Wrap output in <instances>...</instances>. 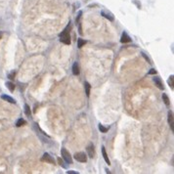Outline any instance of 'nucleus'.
<instances>
[{
	"mask_svg": "<svg viewBox=\"0 0 174 174\" xmlns=\"http://www.w3.org/2000/svg\"><path fill=\"white\" fill-rule=\"evenodd\" d=\"M167 83H168V85L171 87V89H173V84H174V76H173V74H171L170 77L168 78Z\"/></svg>",
	"mask_w": 174,
	"mask_h": 174,
	"instance_id": "a211bd4d",
	"label": "nucleus"
},
{
	"mask_svg": "<svg viewBox=\"0 0 174 174\" xmlns=\"http://www.w3.org/2000/svg\"><path fill=\"white\" fill-rule=\"evenodd\" d=\"M41 161H45V162H48L50 164H55V161H54V159L49 155L48 153H44L42 158H41Z\"/></svg>",
	"mask_w": 174,
	"mask_h": 174,
	"instance_id": "20e7f679",
	"label": "nucleus"
},
{
	"mask_svg": "<svg viewBox=\"0 0 174 174\" xmlns=\"http://www.w3.org/2000/svg\"><path fill=\"white\" fill-rule=\"evenodd\" d=\"M74 159L79 161V162H86L87 161V155L83 152L76 153L74 154Z\"/></svg>",
	"mask_w": 174,
	"mask_h": 174,
	"instance_id": "7ed1b4c3",
	"label": "nucleus"
},
{
	"mask_svg": "<svg viewBox=\"0 0 174 174\" xmlns=\"http://www.w3.org/2000/svg\"><path fill=\"white\" fill-rule=\"evenodd\" d=\"M154 82H155V85H157V87L160 90H163L164 89V86H163V83L161 81V79L159 77H154Z\"/></svg>",
	"mask_w": 174,
	"mask_h": 174,
	"instance_id": "423d86ee",
	"label": "nucleus"
},
{
	"mask_svg": "<svg viewBox=\"0 0 174 174\" xmlns=\"http://www.w3.org/2000/svg\"><path fill=\"white\" fill-rule=\"evenodd\" d=\"M86 150H87V155H88V157H89V158H91V159H92V158H94V157H95V154H96V153H95V148H94V146H93V145H91V144H90V145L86 148Z\"/></svg>",
	"mask_w": 174,
	"mask_h": 174,
	"instance_id": "39448f33",
	"label": "nucleus"
},
{
	"mask_svg": "<svg viewBox=\"0 0 174 174\" xmlns=\"http://www.w3.org/2000/svg\"><path fill=\"white\" fill-rule=\"evenodd\" d=\"M68 174H78V172H76V171H73V170H69V171H67Z\"/></svg>",
	"mask_w": 174,
	"mask_h": 174,
	"instance_id": "393cba45",
	"label": "nucleus"
},
{
	"mask_svg": "<svg viewBox=\"0 0 174 174\" xmlns=\"http://www.w3.org/2000/svg\"><path fill=\"white\" fill-rule=\"evenodd\" d=\"M1 98L3 99V100H5V101H7V102H9V103H11V104H16L15 99H13L12 97H10V96H8V95H2Z\"/></svg>",
	"mask_w": 174,
	"mask_h": 174,
	"instance_id": "f8f14e48",
	"label": "nucleus"
},
{
	"mask_svg": "<svg viewBox=\"0 0 174 174\" xmlns=\"http://www.w3.org/2000/svg\"><path fill=\"white\" fill-rule=\"evenodd\" d=\"M162 101L164 102V104H165L166 106H169V105H170V100H169L168 96H167L165 93L162 94Z\"/></svg>",
	"mask_w": 174,
	"mask_h": 174,
	"instance_id": "2eb2a0df",
	"label": "nucleus"
},
{
	"mask_svg": "<svg viewBox=\"0 0 174 174\" xmlns=\"http://www.w3.org/2000/svg\"><path fill=\"white\" fill-rule=\"evenodd\" d=\"M102 16L104 17V18H106V19H108L109 21H111V22H113L114 21V17H113V15L112 14V13H110V12H106V11H102Z\"/></svg>",
	"mask_w": 174,
	"mask_h": 174,
	"instance_id": "6e6552de",
	"label": "nucleus"
},
{
	"mask_svg": "<svg viewBox=\"0 0 174 174\" xmlns=\"http://www.w3.org/2000/svg\"><path fill=\"white\" fill-rule=\"evenodd\" d=\"M86 40H84V39H82V38H78V40H77V47L78 48H81V47H83L85 44H86Z\"/></svg>",
	"mask_w": 174,
	"mask_h": 174,
	"instance_id": "f3484780",
	"label": "nucleus"
},
{
	"mask_svg": "<svg viewBox=\"0 0 174 174\" xmlns=\"http://www.w3.org/2000/svg\"><path fill=\"white\" fill-rule=\"evenodd\" d=\"M79 72H80V70H79V65H78V63L76 62V63L72 65V73L74 74V76H78Z\"/></svg>",
	"mask_w": 174,
	"mask_h": 174,
	"instance_id": "1a4fd4ad",
	"label": "nucleus"
},
{
	"mask_svg": "<svg viewBox=\"0 0 174 174\" xmlns=\"http://www.w3.org/2000/svg\"><path fill=\"white\" fill-rule=\"evenodd\" d=\"M98 128H99V130H100L102 133H107L108 130H109V127H105L104 125H102V124H99Z\"/></svg>",
	"mask_w": 174,
	"mask_h": 174,
	"instance_id": "6ab92c4d",
	"label": "nucleus"
},
{
	"mask_svg": "<svg viewBox=\"0 0 174 174\" xmlns=\"http://www.w3.org/2000/svg\"><path fill=\"white\" fill-rule=\"evenodd\" d=\"M102 154H103V158H104L105 161L108 163V165H110V164H111V161H110V159H109V157H108V154H107V152H106V149H105L104 146L102 147Z\"/></svg>",
	"mask_w": 174,
	"mask_h": 174,
	"instance_id": "9b49d317",
	"label": "nucleus"
},
{
	"mask_svg": "<svg viewBox=\"0 0 174 174\" xmlns=\"http://www.w3.org/2000/svg\"><path fill=\"white\" fill-rule=\"evenodd\" d=\"M2 35H3V33H2L1 31H0V39H1V38H2Z\"/></svg>",
	"mask_w": 174,
	"mask_h": 174,
	"instance_id": "a878e982",
	"label": "nucleus"
},
{
	"mask_svg": "<svg viewBox=\"0 0 174 174\" xmlns=\"http://www.w3.org/2000/svg\"><path fill=\"white\" fill-rule=\"evenodd\" d=\"M142 56H143V57L145 58V60H146V61H147V62H148L149 64H152V62H151V60H150V59H149V57H148V56H146V54H145V53H143V52H142Z\"/></svg>",
	"mask_w": 174,
	"mask_h": 174,
	"instance_id": "4be33fe9",
	"label": "nucleus"
},
{
	"mask_svg": "<svg viewBox=\"0 0 174 174\" xmlns=\"http://www.w3.org/2000/svg\"><path fill=\"white\" fill-rule=\"evenodd\" d=\"M130 41H131V38H130V36L126 32H123L121 34V38H120V42L121 43H129Z\"/></svg>",
	"mask_w": 174,
	"mask_h": 174,
	"instance_id": "0eeeda50",
	"label": "nucleus"
},
{
	"mask_svg": "<svg viewBox=\"0 0 174 174\" xmlns=\"http://www.w3.org/2000/svg\"><path fill=\"white\" fill-rule=\"evenodd\" d=\"M6 87L11 91V92H13L14 90H15V84L13 83V82H10V81H8V82H6Z\"/></svg>",
	"mask_w": 174,
	"mask_h": 174,
	"instance_id": "dca6fc26",
	"label": "nucleus"
},
{
	"mask_svg": "<svg viewBox=\"0 0 174 174\" xmlns=\"http://www.w3.org/2000/svg\"><path fill=\"white\" fill-rule=\"evenodd\" d=\"M58 162H59V164H60L61 166H63L64 168H66V167H67V166L64 164V161H63V159H61L60 158H58Z\"/></svg>",
	"mask_w": 174,
	"mask_h": 174,
	"instance_id": "5701e85b",
	"label": "nucleus"
},
{
	"mask_svg": "<svg viewBox=\"0 0 174 174\" xmlns=\"http://www.w3.org/2000/svg\"><path fill=\"white\" fill-rule=\"evenodd\" d=\"M72 26L71 23H68L67 28L59 34V37H60V41L64 44H67V45H69L70 44V36H69V31L71 30Z\"/></svg>",
	"mask_w": 174,
	"mask_h": 174,
	"instance_id": "f257e3e1",
	"label": "nucleus"
},
{
	"mask_svg": "<svg viewBox=\"0 0 174 174\" xmlns=\"http://www.w3.org/2000/svg\"><path fill=\"white\" fill-rule=\"evenodd\" d=\"M61 154H62V157H63V159H65V161H66L67 163H68V164H71V163H72V158H71L70 154L66 150L65 148L62 149Z\"/></svg>",
	"mask_w": 174,
	"mask_h": 174,
	"instance_id": "f03ea898",
	"label": "nucleus"
},
{
	"mask_svg": "<svg viewBox=\"0 0 174 174\" xmlns=\"http://www.w3.org/2000/svg\"><path fill=\"white\" fill-rule=\"evenodd\" d=\"M168 123H169V125H170L171 130L174 131V129H173V123H174V121H173V113L171 111L168 112Z\"/></svg>",
	"mask_w": 174,
	"mask_h": 174,
	"instance_id": "9d476101",
	"label": "nucleus"
},
{
	"mask_svg": "<svg viewBox=\"0 0 174 174\" xmlns=\"http://www.w3.org/2000/svg\"><path fill=\"white\" fill-rule=\"evenodd\" d=\"M15 76H16V72H15V71H12V72H10V73L8 74V78L11 79V80H13V79L15 78Z\"/></svg>",
	"mask_w": 174,
	"mask_h": 174,
	"instance_id": "412c9836",
	"label": "nucleus"
},
{
	"mask_svg": "<svg viewBox=\"0 0 174 174\" xmlns=\"http://www.w3.org/2000/svg\"><path fill=\"white\" fill-rule=\"evenodd\" d=\"M84 89H85L86 96L89 97L90 96V91H91V85L89 84V82H87V81L84 82Z\"/></svg>",
	"mask_w": 174,
	"mask_h": 174,
	"instance_id": "ddd939ff",
	"label": "nucleus"
},
{
	"mask_svg": "<svg viewBox=\"0 0 174 174\" xmlns=\"http://www.w3.org/2000/svg\"><path fill=\"white\" fill-rule=\"evenodd\" d=\"M24 124H27V121L24 120L23 118H19V119L17 120V122H16V126H17V127H21V126L24 125Z\"/></svg>",
	"mask_w": 174,
	"mask_h": 174,
	"instance_id": "4468645a",
	"label": "nucleus"
},
{
	"mask_svg": "<svg viewBox=\"0 0 174 174\" xmlns=\"http://www.w3.org/2000/svg\"><path fill=\"white\" fill-rule=\"evenodd\" d=\"M149 74H151V76H153V74H157V70L155 68H152L150 71H149Z\"/></svg>",
	"mask_w": 174,
	"mask_h": 174,
	"instance_id": "b1692460",
	"label": "nucleus"
},
{
	"mask_svg": "<svg viewBox=\"0 0 174 174\" xmlns=\"http://www.w3.org/2000/svg\"><path fill=\"white\" fill-rule=\"evenodd\" d=\"M24 113L28 116H30L31 115V112H30V106L29 105H24Z\"/></svg>",
	"mask_w": 174,
	"mask_h": 174,
	"instance_id": "aec40b11",
	"label": "nucleus"
}]
</instances>
